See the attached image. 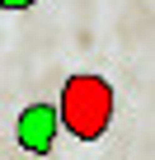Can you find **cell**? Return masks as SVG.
Here are the masks:
<instances>
[{
  "instance_id": "obj_1",
  "label": "cell",
  "mask_w": 155,
  "mask_h": 160,
  "mask_svg": "<svg viewBox=\"0 0 155 160\" xmlns=\"http://www.w3.org/2000/svg\"><path fill=\"white\" fill-rule=\"evenodd\" d=\"M113 108H118V94L104 75H70L56 99V122L75 141H99L113 122Z\"/></svg>"
},
{
  "instance_id": "obj_2",
  "label": "cell",
  "mask_w": 155,
  "mask_h": 160,
  "mask_svg": "<svg viewBox=\"0 0 155 160\" xmlns=\"http://www.w3.org/2000/svg\"><path fill=\"white\" fill-rule=\"evenodd\" d=\"M56 132H61V122H56V108L52 104H28L19 113V122H14V141L28 155H47L52 141H56Z\"/></svg>"
},
{
  "instance_id": "obj_3",
  "label": "cell",
  "mask_w": 155,
  "mask_h": 160,
  "mask_svg": "<svg viewBox=\"0 0 155 160\" xmlns=\"http://www.w3.org/2000/svg\"><path fill=\"white\" fill-rule=\"evenodd\" d=\"M33 0H0V10H28Z\"/></svg>"
}]
</instances>
